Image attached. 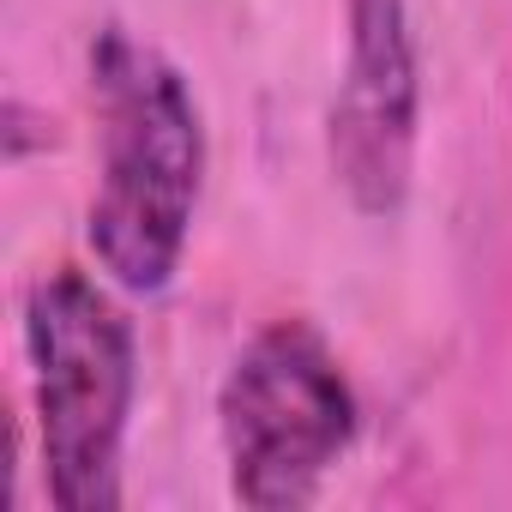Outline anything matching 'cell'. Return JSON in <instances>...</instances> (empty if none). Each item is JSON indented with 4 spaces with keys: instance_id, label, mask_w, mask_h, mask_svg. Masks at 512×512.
<instances>
[{
    "instance_id": "obj_1",
    "label": "cell",
    "mask_w": 512,
    "mask_h": 512,
    "mask_svg": "<svg viewBox=\"0 0 512 512\" xmlns=\"http://www.w3.org/2000/svg\"><path fill=\"white\" fill-rule=\"evenodd\" d=\"M97 187L85 199V247L121 296H163L205 199L211 139L193 79L139 31L103 25L85 49Z\"/></svg>"
},
{
    "instance_id": "obj_2",
    "label": "cell",
    "mask_w": 512,
    "mask_h": 512,
    "mask_svg": "<svg viewBox=\"0 0 512 512\" xmlns=\"http://www.w3.org/2000/svg\"><path fill=\"white\" fill-rule=\"evenodd\" d=\"M25 380L49 506L121 512V464L139 410V332L103 272L49 266L25 290Z\"/></svg>"
},
{
    "instance_id": "obj_3",
    "label": "cell",
    "mask_w": 512,
    "mask_h": 512,
    "mask_svg": "<svg viewBox=\"0 0 512 512\" xmlns=\"http://www.w3.org/2000/svg\"><path fill=\"white\" fill-rule=\"evenodd\" d=\"M356 434V386L314 320H266L217 380V452L229 500L247 512L314 506Z\"/></svg>"
},
{
    "instance_id": "obj_4",
    "label": "cell",
    "mask_w": 512,
    "mask_h": 512,
    "mask_svg": "<svg viewBox=\"0 0 512 512\" xmlns=\"http://www.w3.org/2000/svg\"><path fill=\"white\" fill-rule=\"evenodd\" d=\"M422 151V43L410 0H344V61L326 103V169L344 205L392 223Z\"/></svg>"
}]
</instances>
